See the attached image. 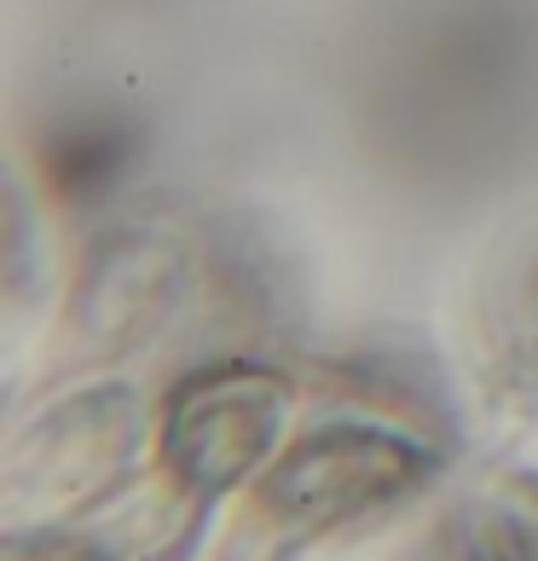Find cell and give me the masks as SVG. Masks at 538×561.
Here are the masks:
<instances>
[{
  "label": "cell",
  "mask_w": 538,
  "mask_h": 561,
  "mask_svg": "<svg viewBox=\"0 0 538 561\" xmlns=\"http://www.w3.org/2000/svg\"><path fill=\"white\" fill-rule=\"evenodd\" d=\"M423 481V451H411L370 428H330L261 486L266 515L284 527H336L347 515H365Z\"/></svg>",
  "instance_id": "cell-1"
},
{
  "label": "cell",
  "mask_w": 538,
  "mask_h": 561,
  "mask_svg": "<svg viewBox=\"0 0 538 561\" xmlns=\"http://www.w3.org/2000/svg\"><path fill=\"white\" fill-rule=\"evenodd\" d=\"M278 405L284 393L255 370H220V377L192 382L169 417V463L180 469V481L203 492L238 481L273 440Z\"/></svg>",
  "instance_id": "cell-2"
}]
</instances>
